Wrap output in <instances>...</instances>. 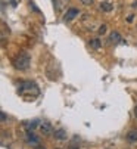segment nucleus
Instances as JSON below:
<instances>
[{
    "label": "nucleus",
    "mask_w": 137,
    "mask_h": 149,
    "mask_svg": "<svg viewBox=\"0 0 137 149\" xmlns=\"http://www.w3.org/2000/svg\"><path fill=\"white\" fill-rule=\"evenodd\" d=\"M30 62H31L30 55H28L27 52H21V53H18L16 58L13 59V67H15L16 70H19V71H25V70H28V67H30Z\"/></svg>",
    "instance_id": "obj_1"
},
{
    "label": "nucleus",
    "mask_w": 137,
    "mask_h": 149,
    "mask_svg": "<svg viewBox=\"0 0 137 149\" xmlns=\"http://www.w3.org/2000/svg\"><path fill=\"white\" fill-rule=\"evenodd\" d=\"M18 93L21 96H27V95H34L37 96L38 95V87H37V84L33 83V81H24V83H21L19 84V87H18Z\"/></svg>",
    "instance_id": "obj_2"
},
{
    "label": "nucleus",
    "mask_w": 137,
    "mask_h": 149,
    "mask_svg": "<svg viewBox=\"0 0 137 149\" xmlns=\"http://www.w3.org/2000/svg\"><path fill=\"white\" fill-rule=\"evenodd\" d=\"M40 132L44 136H50V134H53V125L49 121H43V123H40Z\"/></svg>",
    "instance_id": "obj_3"
},
{
    "label": "nucleus",
    "mask_w": 137,
    "mask_h": 149,
    "mask_svg": "<svg viewBox=\"0 0 137 149\" xmlns=\"http://www.w3.org/2000/svg\"><path fill=\"white\" fill-rule=\"evenodd\" d=\"M78 13H80V10L77 8H70L66 10V13L63 15V21L65 22H70V21H72V19H75L78 16Z\"/></svg>",
    "instance_id": "obj_4"
},
{
    "label": "nucleus",
    "mask_w": 137,
    "mask_h": 149,
    "mask_svg": "<svg viewBox=\"0 0 137 149\" xmlns=\"http://www.w3.org/2000/svg\"><path fill=\"white\" fill-rule=\"evenodd\" d=\"M108 43H109V45H118V43H122V38H121L120 33H118V31H112V33L109 34V37H108Z\"/></svg>",
    "instance_id": "obj_5"
},
{
    "label": "nucleus",
    "mask_w": 137,
    "mask_h": 149,
    "mask_svg": "<svg viewBox=\"0 0 137 149\" xmlns=\"http://www.w3.org/2000/svg\"><path fill=\"white\" fill-rule=\"evenodd\" d=\"M27 142L30 143V145H33V146H38V143H40V139L33 133V130H27Z\"/></svg>",
    "instance_id": "obj_6"
},
{
    "label": "nucleus",
    "mask_w": 137,
    "mask_h": 149,
    "mask_svg": "<svg viewBox=\"0 0 137 149\" xmlns=\"http://www.w3.org/2000/svg\"><path fill=\"white\" fill-rule=\"evenodd\" d=\"M125 140L128 143H137V129H131L125 134Z\"/></svg>",
    "instance_id": "obj_7"
},
{
    "label": "nucleus",
    "mask_w": 137,
    "mask_h": 149,
    "mask_svg": "<svg viewBox=\"0 0 137 149\" xmlns=\"http://www.w3.org/2000/svg\"><path fill=\"white\" fill-rule=\"evenodd\" d=\"M53 137L56 140H66V132L63 129H58L53 132Z\"/></svg>",
    "instance_id": "obj_8"
},
{
    "label": "nucleus",
    "mask_w": 137,
    "mask_h": 149,
    "mask_svg": "<svg viewBox=\"0 0 137 149\" xmlns=\"http://www.w3.org/2000/svg\"><path fill=\"white\" fill-rule=\"evenodd\" d=\"M99 8H100V10H102V12H111V10L113 9V5H112V3H109V2H102Z\"/></svg>",
    "instance_id": "obj_9"
},
{
    "label": "nucleus",
    "mask_w": 137,
    "mask_h": 149,
    "mask_svg": "<svg viewBox=\"0 0 137 149\" xmlns=\"http://www.w3.org/2000/svg\"><path fill=\"white\" fill-rule=\"evenodd\" d=\"M88 43H90V47H93V49H96V50L102 47V43H100V40H99V38H91Z\"/></svg>",
    "instance_id": "obj_10"
},
{
    "label": "nucleus",
    "mask_w": 137,
    "mask_h": 149,
    "mask_svg": "<svg viewBox=\"0 0 137 149\" xmlns=\"http://www.w3.org/2000/svg\"><path fill=\"white\" fill-rule=\"evenodd\" d=\"M80 148V137L74 136V139L70 142V149H78Z\"/></svg>",
    "instance_id": "obj_11"
},
{
    "label": "nucleus",
    "mask_w": 137,
    "mask_h": 149,
    "mask_svg": "<svg viewBox=\"0 0 137 149\" xmlns=\"http://www.w3.org/2000/svg\"><path fill=\"white\" fill-rule=\"evenodd\" d=\"M37 125H40V121H38V120H33V121H30V123H25L27 130H34Z\"/></svg>",
    "instance_id": "obj_12"
},
{
    "label": "nucleus",
    "mask_w": 137,
    "mask_h": 149,
    "mask_svg": "<svg viewBox=\"0 0 137 149\" xmlns=\"http://www.w3.org/2000/svg\"><path fill=\"white\" fill-rule=\"evenodd\" d=\"M106 30H108V27H106V25L103 24V25H100V27H99V30H97V33H99L100 36H103V34H106Z\"/></svg>",
    "instance_id": "obj_13"
},
{
    "label": "nucleus",
    "mask_w": 137,
    "mask_h": 149,
    "mask_svg": "<svg viewBox=\"0 0 137 149\" xmlns=\"http://www.w3.org/2000/svg\"><path fill=\"white\" fill-rule=\"evenodd\" d=\"M80 2H81L83 5H86V6H90V5H93L95 0H80Z\"/></svg>",
    "instance_id": "obj_14"
},
{
    "label": "nucleus",
    "mask_w": 137,
    "mask_h": 149,
    "mask_svg": "<svg viewBox=\"0 0 137 149\" xmlns=\"http://www.w3.org/2000/svg\"><path fill=\"white\" fill-rule=\"evenodd\" d=\"M133 19H134V16H133V15H130V16L127 18V21H128V22H133Z\"/></svg>",
    "instance_id": "obj_15"
},
{
    "label": "nucleus",
    "mask_w": 137,
    "mask_h": 149,
    "mask_svg": "<svg viewBox=\"0 0 137 149\" xmlns=\"http://www.w3.org/2000/svg\"><path fill=\"white\" fill-rule=\"evenodd\" d=\"M2 121H3V123L6 121V114H5V112H2Z\"/></svg>",
    "instance_id": "obj_16"
},
{
    "label": "nucleus",
    "mask_w": 137,
    "mask_h": 149,
    "mask_svg": "<svg viewBox=\"0 0 137 149\" xmlns=\"http://www.w3.org/2000/svg\"><path fill=\"white\" fill-rule=\"evenodd\" d=\"M134 117L137 118V105H136V108H134Z\"/></svg>",
    "instance_id": "obj_17"
},
{
    "label": "nucleus",
    "mask_w": 137,
    "mask_h": 149,
    "mask_svg": "<svg viewBox=\"0 0 137 149\" xmlns=\"http://www.w3.org/2000/svg\"><path fill=\"white\" fill-rule=\"evenodd\" d=\"M35 149H44V148H41V146H35Z\"/></svg>",
    "instance_id": "obj_18"
},
{
    "label": "nucleus",
    "mask_w": 137,
    "mask_h": 149,
    "mask_svg": "<svg viewBox=\"0 0 137 149\" xmlns=\"http://www.w3.org/2000/svg\"><path fill=\"white\" fill-rule=\"evenodd\" d=\"M58 149H61V148H58Z\"/></svg>",
    "instance_id": "obj_19"
}]
</instances>
